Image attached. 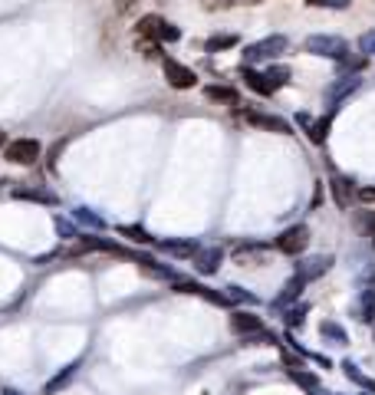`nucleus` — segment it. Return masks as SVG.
I'll list each match as a JSON object with an SVG mask.
<instances>
[{
	"label": "nucleus",
	"mask_w": 375,
	"mask_h": 395,
	"mask_svg": "<svg viewBox=\"0 0 375 395\" xmlns=\"http://www.w3.org/2000/svg\"><path fill=\"white\" fill-rule=\"evenodd\" d=\"M56 231H60V237H79V234H76V228L66 221V217H56Z\"/></svg>",
	"instance_id": "obj_30"
},
{
	"label": "nucleus",
	"mask_w": 375,
	"mask_h": 395,
	"mask_svg": "<svg viewBox=\"0 0 375 395\" xmlns=\"http://www.w3.org/2000/svg\"><path fill=\"white\" fill-rule=\"evenodd\" d=\"M119 234H122V237H132V241H142V244H145V241H151V237H149V234H145V231H142V228H129V224H122V228H119Z\"/></svg>",
	"instance_id": "obj_28"
},
{
	"label": "nucleus",
	"mask_w": 375,
	"mask_h": 395,
	"mask_svg": "<svg viewBox=\"0 0 375 395\" xmlns=\"http://www.w3.org/2000/svg\"><path fill=\"white\" fill-rule=\"evenodd\" d=\"M286 53V36H264V40H257L244 50V60L247 63H260V60H273V56H280Z\"/></svg>",
	"instance_id": "obj_4"
},
{
	"label": "nucleus",
	"mask_w": 375,
	"mask_h": 395,
	"mask_svg": "<svg viewBox=\"0 0 375 395\" xmlns=\"http://www.w3.org/2000/svg\"><path fill=\"white\" fill-rule=\"evenodd\" d=\"M138 33L142 36H149V40H165V43H171V40H178L181 30L175 27V23H168L165 17H158V14H145L142 20H138Z\"/></svg>",
	"instance_id": "obj_2"
},
{
	"label": "nucleus",
	"mask_w": 375,
	"mask_h": 395,
	"mask_svg": "<svg viewBox=\"0 0 375 395\" xmlns=\"http://www.w3.org/2000/svg\"><path fill=\"white\" fill-rule=\"evenodd\" d=\"M244 79H247V86L254 92H260V96H270L273 86L270 79H267V73H254V70H244Z\"/></svg>",
	"instance_id": "obj_16"
},
{
	"label": "nucleus",
	"mask_w": 375,
	"mask_h": 395,
	"mask_svg": "<svg viewBox=\"0 0 375 395\" xmlns=\"http://www.w3.org/2000/svg\"><path fill=\"white\" fill-rule=\"evenodd\" d=\"M231 330L237 336H244V343H270V333L264 330V323H260V317H254V313H234L231 317Z\"/></svg>",
	"instance_id": "obj_3"
},
{
	"label": "nucleus",
	"mask_w": 375,
	"mask_h": 395,
	"mask_svg": "<svg viewBox=\"0 0 375 395\" xmlns=\"http://www.w3.org/2000/svg\"><path fill=\"white\" fill-rule=\"evenodd\" d=\"M267 79H270L273 89H280V86L290 83V70H286V66H270V70H267Z\"/></svg>",
	"instance_id": "obj_22"
},
{
	"label": "nucleus",
	"mask_w": 375,
	"mask_h": 395,
	"mask_svg": "<svg viewBox=\"0 0 375 395\" xmlns=\"http://www.w3.org/2000/svg\"><path fill=\"white\" fill-rule=\"evenodd\" d=\"M221 247H204V250H197L195 254V270L197 274H214L217 267H221Z\"/></svg>",
	"instance_id": "obj_11"
},
{
	"label": "nucleus",
	"mask_w": 375,
	"mask_h": 395,
	"mask_svg": "<svg viewBox=\"0 0 375 395\" xmlns=\"http://www.w3.org/2000/svg\"><path fill=\"white\" fill-rule=\"evenodd\" d=\"M359 50L365 53V56H375V30L362 33V36H359Z\"/></svg>",
	"instance_id": "obj_27"
},
{
	"label": "nucleus",
	"mask_w": 375,
	"mask_h": 395,
	"mask_svg": "<svg viewBox=\"0 0 375 395\" xmlns=\"http://www.w3.org/2000/svg\"><path fill=\"white\" fill-rule=\"evenodd\" d=\"M356 198H359V201H375V188H359Z\"/></svg>",
	"instance_id": "obj_32"
},
{
	"label": "nucleus",
	"mask_w": 375,
	"mask_h": 395,
	"mask_svg": "<svg viewBox=\"0 0 375 395\" xmlns=\"http://www.w3.org/2000/svg\"><path fill=\"white\" fill-rule=\"evenodd\" d=\"M303 317H306V306H290V310H286V323H290V326H300L303 323Z\"/></svg>",
	"instance_id": "obj_29"
},
{
	"label": "nucleus",
	"mask_w": 375,
	"mask_h": 395,
	"mask_svg": "<svg viewBox=\"0 0 375 395\" xmlns=\"http://www.w3.org/2000/svg\"><path fill=\"white\" fill-rule=\"evenodd\" d=\"M234 43H237V36H231V33H227V36H211L208 50L214 53V50H227V46H234Z\"/></svg>",
	"instance_id": "obj_26"
},
{
	"label": "nucleus",
	"mask_w": 375,
	"mask_h": 395,
	"mask_svg": "<svg viewBox=\"0 0 375 395\" xmlns=\"http://www.w3.org/2000/svg\"><path fill=\"white\" fill-rule=\"evenodd\" d=\"M306 244H310V228L306 224H293V228H286L280 237H277V250H283V254H303L306 250Z\"/></svg>",
	"instance_id": "obj_6"
},
{
	"label": "nucleus",
	"mask_w": 375,
	"mask_h": 395,
	"mask_svg": "<svg viewBox=\"0 0 375 395\" xmlns=\"http://www.w3.org/2000/svg\"><path fill=\"white\" fill-rule=\"evenodd\" d=\"M343 369H345V376H349L352 382H356V385H362V389H369V392H375V382L369 379V376H362V372H359V369H356L352 363H345Z\"/></svg>",
	"instance_id": "obj_21"
},
{
	"label": "nucleus",
	"mask_w": 375,
	"mask_h": 395,
	"mask_svg": "<svg viewBox=\"0 0 375 395\" xmlns=\"http://www.w3.org/2000/svg\"><path fill=\"white\" fill-rule=\"evenodd\" d=\"M204 96H208V99H214V103H227V106H237V92L227 89V86H208V89H204Z\"/></svg>",
	"instance_id": "obj_18"
},
{
	"label": "nucleus",
	"mask_w": 375,
	"mask_h": 395,
	"mask_svg": "<svg viewBox=\"0 0 375 395\" xmlns=\"http://www.w3.org/2000/svg\"><path fill=\"white\" fill-rule=\"evenodd\" d=\"M359 83H362V79L356 76V73H349V76H343V79H336L330 89H326V106L336 109V106H339V103L345 99V96H349V92L359 89Z\"/></svg>",
	"instance_id": "obj_8"
},
{
	"label": "nucleus",
	"mask_w": 375,
	"mask_h": 395,
	"mask_svg": "<svg viewBox=\"0 0 375 395\" xmlns=\"http://www.w3.org/2000/svg\"><path fill=\"white\" fill-rule=\"evenodd\" d=\"M313 7H332V10H343V7H349V0H310Z\"/></svg>",
	"instance_id": "obj_31"
},
{
	"label": "nucleus",
	"mask_w": 375,
	"mask_h": 395,
	"mask_svg": "<svg viewBox=\"0 0 375 395\" xmlns=\"http://www.w3.org/2000/svg\"><path fill=\"white\" fill-rule=\"evenodd\" d=\"M330 188H332V198H336V204L339 208H349L352 204V182L349 178H343V175H332V182H330Z\"/></svg>",
	"instance_id": "obj_12"
},
{
	"label": "nucleus",
	"mask_w": 375,
	"mask_h": 395,
	"mask_svg": "<svg viewBox=\"0 0 375 395\" xmlns=\"http://www.w3.org/2000/svg\"><path fill=\"white\" fill-rule=\"evenodd\" d=\"M332 267V257H326V254H319V257H306L297 264V277H303V280H316V277H323L326 270Z\"/></svg>",
	"instance_id": "obj_9"
},
{
	"label": "nucleus",
	"mask_w": 375,
	"mask_h": 395,
	"mask_svg": "<svg viewBox=\"0 0 375 395\" xmlns=\"http://www.w3.org/2000/svg\"><path fill=\"white\" fill-rule=\"evenodd\" d=\"M73 217H76V221H79V224H89V228H99V231H103V228H105L103 214H96V211H89V208H76V211H73Z\"/></svg>",
	"instance_id": "obj_19"
},
{
	"label": "nucleus",
	"mask_w": 375,
	"mask_h": 395,
	"mask_svg": "<svg viewBox=\"0 0 375 395\" xmlns=\"http://www.w3.org/2000/svg\"><path fill=\"white\" fill-rule=\"evenodd\" d=\"M227 300H240V303H257L254 293H247L244 287H227Z\"/></svg>",
	"instance_id": "obj_25"
},
{
	"label": "nucleus",
	"mask_w": 375,
	"mask_h": 395,
	"mask_svg": "<svg viewBox=\"0 0 375 395\" xmlns=\"http://www.w3.org/2000/svg\"><path fill=\"white\" fill-rule=\"evenodd\" d=\"M0 395H23V392H20V389H3Z\"/></svg>",
	"instance_id": "obj_33"
},
{
	"label": "nucleus",
	"mask_w": 375,
	"mask_h": 395,
	"mask_svg": "<svg viewBox=\"0 0 375 395\" xmlns=\"http://www.w3.org/2000/svg\"><path fill=\"white\" fill-rule=\"evenodd\" d=\"M326 136H330V116H323V119L310 122V138H313L316 145H323V142H326Z\"/></svg>",
	"instance_id": "obj_20"
},
{
	"label": "nucleus",
	"mask_w": 375,
	"mask_h": 395,
	"mask_svg": "<svg viewBox=\"0 0 375 395\" xmlns=\"http://www.w3.org/2000/svg\"><path fill=\"white\" fill-rule=\"evenodd\" d=\"M319 333L326 336V339H332V343H339V346L345 343V330H343V326H336V323H323V326H319Z\"/></svg>",
	"instance_id": "obj_23"
},
{
	"label": "nucleus",
	"mask_w": 375,
	"mask_h": 395,
	"mask_svg": "<svg viewBox=\"0 0 375 395\" xmlns=\"http://www.w3.org/2000/svg\"><path fill=\"white\" fill-rule=\"evenodd\" d=\"M76 376H79V363L63 365L60 372H56V376H53V379H50V382L43 385V395H56V392H63V389H66V385H69V382H73Z\"/></svg>",
	"instance_id": "obj_10"
},
{
	"label": "nucleus",
	"mask_w": 375,
	"mask_h": 395,
	"mask_svg": "<svg viewBox=\"0 0 375 395\" xmlns=\"http://www.w3.org/2000/svg\"><path fill=\"white\" fill-rule=\"evenodd\" d=\"M162 247H165V250H171V254H178V257H184V254H195V244H191V241H162Z\"/></svg>",
	"instance_id": "obj_24"
},
{
	"label": "nucleus",
	"mask_w": 375,
	"mask_h": 395,
	"mask_svg": "<svg viewBox=\"0 0 375 395\" xmlns=\"http://www.w3.org/2000/svg\"><path fill=\"white\" fill-rule=\"evenodd\" d=\"M306 50L316 53V56H326V60H339L343 63L349 56V46H345L343 36H330V33H316L306 40Z\"/></svg>",
	"instance_id": "obj_1"
},
{
	"label": "nucleus",
	"mask_w": 375,
	"mask_h": 395,
	"mask_svg": "<svg viewBox=\"0 0 375 395\" xmlns=\"http://www.w3.org/2000/svg\"><path fill=\"white\" fill-rule=\"evenodd\" d=\"M247 122H254V125H264V129H270V132H290V125L283 119H277V116H260V112H247Z\"/></svg>",
	"instance_id": "obj_15"
},
{
	"label": "nucleus",
	"mask_w": 375,
	"mask_h": 395,
	"mask_svg": "<svg viewBox=\"0 0 375 395\" xmlns=\"http://www.w3.org/2000/svg\"><path fill=\"white\" fill-rule=\"evenodd\" d=\"M162 70H165V79L168 86H175V89H191L197 83V76L188 70V66H181L178 60H165L162 63Z\"/></svg>",
	"instance_id": "obj_7"
},
{
	"label": "nucleus",
	"mask_w": 375,
	"mask_h": 395,
	"mask_svg": "<svg viewBox=\"0 0 375 395\" xmlns=\"http://www.w3.org/2000/svg\"><path fill=\"white\" fill-rule=\"evenodd\" d=\"M3 158L14 162V165H33L40 158V142L36 138H17L3 149Z\"/></svg>",
	"instance_id": "obj_5"
},
{
	"label": "nucleus",
	"mask_w": 375,
	"mask_h": 395,
	"mask_svg": "<svg viewBox=\"0 0 375 395\" xmlns=\"http://www.w3.org/2000/svg\"><path fill=\"white\" fill-rule=\"evenodd\" d=\"M359 319L362 323H375V287H365L359 293Z\"/></svg>",
	"instance_id": "obj_14"
},
{
	"label": "nucleus",
	"mask_w": 375,
	"mask_h": 395,
	"mask_svg": "<svg viewBox=\"0 0 375 395\" xmlns=\"http://www.w3.org/2000/svg\"><path fill=\"white\" fill-rule=\"evenodd\" d=\"M14 198L20 201H40V204H60V198L53 195V191H40V188H14Z\"/></svg>",
	"instance_id": "obj_13"
},
{
	"label": "nucleus",
	"mask_w": 375,
	"mask_h": 395,
	"mask_svg": "<svg viewBox=\"0 0 375 395\" xmlns=\"http://www.w3.org/2000/svg\"><path fill=\"white\" fill-rule=\"evenodd\" d=\"M303 287H306V280H303V277H293V280H290V284H286V287H283V293L277 297V306L293 303V300H297V297H300V293H303Z\"/></svg>",
	"instance_id": "obj_17"
},
{
	"label": "nucleus",
	"mask_w": 375,
	"mask_h": 395,
	"mask_svg": "<svg viewBox=\"0 0 375 395\" xmlns=\"http://www.w3.org/2000/svg\"><path fill=\"white\" fill-rule=\"evenodd\" d=\"M7 145H10V142H7V136L0 132V149H7Z\"/></svg>",
	"instance_id": "obj_34"
}]
</instances>
